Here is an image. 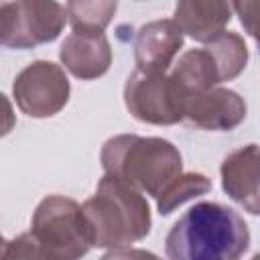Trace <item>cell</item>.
<instances>
[{"label":"cell","mask_w":260,"mask_h":260,"mask_svg":"<svg viewBox=\"0 0 260 260\" xmlns=\"http://www.w3.org/2000/svg\"><path fill=\"white\" fill-rule=\"evenodd\" d=\"M100 162L104 173L134 185L154 199L183 173L179 148L158 136H112L102 146Z\"/></svg>","instance_id":"3957f363"},{"label":"cell","mask_w":260,"mask_h":260,"mask_svg":"<svg viewBox=\"0 0 260 260\" xmlns=\"http://www.w3.org/2000/svg\"><path fill=\"white\" fill-rule=\"evenodd\" d=\"M248 248L250 230L244 217L215 201L189 207L165 238V254L173 260H236Z\"/></svg>","instance_id":"6da1fadb"},{"label":"cell","mask_w":260,"mask_h":260,"mask_svg":"<svg viewBox=\"0 0 260 260\" xmlns=\"http://www.w3.org/2000/svg\"><path fill=\"white\" fill-rule=\"evenodd\" d=\"M87 217L93 248H126L150 234V207L134 185L104 175L95 193L81 205Z\"/></svg>","instance_id":"7a4b0ae2"},{"label":"cell","mask_w":260,"mask_h":260,"mask_svg":"<svg viewBox=\"0 0 260 260\" xmlns=\"http://www.w3.org/2000/svg\"><path fill=\"white\" fill-rule=\"evenodd\" d=\"M246 118V102L228 87H211L193 93L185 104V120L201 130L230 132Z\"/></svg>","instance_id":"9c48e42d"},{"label":"cell","mask_w":260,"mask_h":260,"mask_svg":"<svg viewBox=\"0 0 260 260\" xmlns=\"http://www.w3.org/2000/svg\"><path fill=\"white\" fill-rule=\"evenodd\" d=\"M67 20V8L57 0H10L0 8V43L6 49H35L55 41Z\"/></svg>","instance_id":"8992f818"},{"label":"cell","mask_w":260,"mask_h":260,"mask_svg":"<svg viewBox=\"0 0 260 260\" xmlns=\"http://www.w3.org/2000/svg\"><path fill=\"white\" fill-rule=\"evenodd\" d=\"M30 234L43 258L73 260L93 248L83 207L65 195H47L41 199L30 219Z\"/></svg>","instance_id":"5b68a950"},{"label":"cell","mask_w":260,"mask_h":260,"mask_svg":"<svg viewBox=\"0 0 260 260\" xmlns=\"http://www.w3.org/2000/svg\"><path fill=\"white\" fill-rule=\"evenodd\" d=\"M248 63V47L238 32L223 30L219 37L203 43L199 49L185 51L169 69L185 104L193 93L211 89L223 81L236 79Z\"/></svg>","instance_id":"277c9868"},{"label":"cell","mask_w":260,"mask_h":260,"mask_svg":"<svg viewBox=\"0 0 260 260\" xmlns=\"http://www.w3.org/2000/svg\"><path fill=\"white\" fill-rule=\"evenodd\" d=\"M126 110L144 124L171 126L185 120V95L175 85L169 71L146 73L136 69L124 85Z\"/></svg>","instance_id":"52a82bcc"},{"label":"cell","mask_w":260,"mask_h":260,"mask_svg":"<svg viewBox=\"0 0 260 260\" xmlns=\"http://www.w3.org/2000/svg\"><path fill=\"white\" fill-rule=\"evenodd\" d=\"M183 37L185 32L173 18H160L140 26L134 41L136 69L146 73L169 71L175 55L183 47Z\"/></svg>","instance_id":"8fae6325"},{"label":"cell","mask_w":260,"mask_h":260,"mask_svg":"<svg viewBox=\"0 0 260 260\" xmlns=\"http://www.w3.org/2000/svg\"><path fill=\"white\" fill-rule=\"evenodd\" d=\"M223 193L252 215H260V146L246 144L230 152L221 167Z\"/></svg>","instance_id":"30bf717a"},{"label":"cell","mask_w":260,"mask_h":260,"mask_svg":"<svg viewBox=\"0 0 260 260\" xmlns=\"http://www.w3.org/2000/svg\"><path fill=\"white\" fill-rule=\"evenodd\" d=\"M12 93L18 110L28 118H51L67 106L71 85L61 65L39 59L14 77Z\"/></svg>","instance_id":"ba28073f"},{"label":"cell","mask_w":260,"mask_h":260,"mask_svg":"<svg viewBox=\"0 0 260 260\" xmlns=\"http://www.w3.org/2000/svg\"><path fill=\"white\" fill-rule=\"evenodd\" d=\"M236 12L240 16L244 30L254 39L260 51V0H238Z\"/></svg>","instance_id":"e0dca14e"},{"label":"cell","mask_w":260,"mask_h":260,"mask_svg":"<svg viewBox=\"0 0 260 260\" xmlns=\"http://www.w3.org/2000/svg\"><path fill=\"white\" fill-rule=\"evenodd\" d=\"M238 0H177L173 20L199 43L219 37L236 12Z\"/></svg>","instance_id":"4fadbf2b"},{"label":"cell","mask_w":260,"mask_h":260,"mask_svg":"<svg viewBox=\"0 0 260 260\" xmlns=\"http://www.w3.org/2000/svg\"><path fill=\"white\" fill-rule=\"evenodd\" d=\"M211 189V181L203 173H181L158 197L156 209L160 215H171L179 205L205 195Z\"/></svg>","instance_id":"9a60e30c"},{"label":"cell","mask_w":260,"mask_h":260,"mask_svg":"<svg viewBox=\"0 0 260 260\" xmlns=\"http://www.w3.org/2000/svg\"><path fill=\"white\" fill-rule=\"evenodd\" d=\"M118 10V0H67L73 30L104 32Z\"/></svg>","instance_id":"5bb4252c"},{"label":"cell","mask_w":260,"mask_h":260,"mask_svg":"<svg viewBox=\"0 0 260 260\" xmlns=\"http://www.w3.org/2000/svg\"><path fill=\"white\" fill-rule=\"evenodd\" d=\"M63 67L77 79L102 77L112 65V47L104 32L73 30L59 49Z\"/></svg>","instance_id":"7c38bea8"},{"label":"cell","mask_w":260,"mask_h":260,"mask_svg":"<svg viewBox=\"0 0 260 260\" xmlns=\"http://www.w3.org/2000/svg\"><path fill=\"white\" fill-rule=\"evenodd\" d=\"M2 258H43V254L32 234L26 232V234H18L16 238L4 242Z\"/></svg>","instance_id":"2e32d148"}]
</instances>
